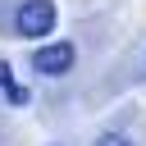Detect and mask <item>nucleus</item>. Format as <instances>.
I'll list each match as a JSON object with an SVG mask.
<instances>
[{"label": "nucleus", "mask_w": 146, "mask_h": 146, "mask_svg": "<svg viewBox=\"0 0 146 146\" xmlns=\"http://www.w3.org/2000/svg\"><path fill=\"white\" fill-rule=\"evenodd\" d=\"M73 64H78V46L73 41H46V46L32 50V68L46 73V78H64Z\"/></svg>", "instance_id": "nucleus-1"}, {"label": "nucleus", "mask_w": 146, "mask_h": 146, "mask_svg": "<svg viewBox=\"0 0 146 146\" xmlns=\"http://www.w3.org/2000/svg\"><path fill=\"white\" fill-rule=\"evenodd\" d=\"M50 27H55V5H50V0H23V5L14 9V32H18V36H32V41H36V36H46Z\"/></svg>", "instance_id": "nucleus-2"}, {"label": "nucleus", "mask_w": 146, "mask_h": 146, "mask_svg": "<svg viewBox=\"0 0 146 146\" xmlns=\"http://www.w3.org/2000/svg\"><path fill=\"white\" fill-rule=\"evenodd\" d=\"M96 146H132V141H128L123 132H100V137H96Z\"/></svg>", "instance_id": "nucleus-3"}, {"label": "nucleus", "mask_w": 146, "mask_h": 146, "mask_svg": "<svg viewBox=\"0 0 146 146\" xmlns=\"http://www.w3.org/2000/svg\"><path fill=\"white\" fill-rule=\"evenodd\" d=\"M5 87H14V68H9L5 59H0V91H5Z\"/></svg>", "instance_id": "nucleus-4"}]
</instances>
